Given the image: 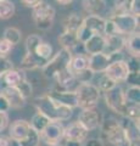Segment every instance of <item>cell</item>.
I'll use <instances>...</instances> for the list:
<instances>
[{"label":"cell","mask_w":140,"mask_h":146,"mask_svg":"<svg viewBox=\"0 0 140 146\" xmlns=\"http://www.w3.org/2000/svg\"><path fill=\"white\" fill-rule=\"evenodd\" d=\"M101 140L104 143H108L113 146H124L127 145V139H125V134L123 130L121 122L116 118L108 117L104 118L101 124Z\"/></svg>","instance_id":"cell-3"},{"label":"cell","mask_w":140,"mask_h":146,"mask_svg":"<svg viewBox=\"0 0 140 146\" xmlns=\"http://www.w3.org/2000/svg\"><path fill=\"white\" fill-rule=\"evenodd\" d=\"M104 96H105V102L107 105V107L110 108L112 112H115L122 117L124 116L127 102H125V100H124L123 89H122L119 85H116L113 89L104 93Z\"/></svg>","instance_id":"cell-9"},{"label":"cell","mask_w":140,"mask_h":146,"mask_svg":"<svg viewBox=\"0 0 140 146\" xmlns=\"http://www.w3.org/2000/svg\"><path fill=\"white\" fill-rule=\"evenodd\" d=\"M110 20L115 26L116 34L128 36L133 33H139V17L134 16L133 13L111 16Z\"/></svg>","instance_id":"cell-8"},{"label":"cell","mask_w":140,"mask_h":146,"mask_svg":"<svg viewBox=\"0 0 140 146\" xmlns=\"http://www.w3.org/2000/svg\"><path fill=\"white\" fill-rule=\"evenodd\" d=\"M5 42H7L9 44L13 46V45L20 44L21 39H22V33L19 28L16 27H7V28L4 31V38Z\"/></svg>","instance_id":"cell-29"},{"label":"cell","mask_w":140,"mask_h":146,"mask_svg":"<svg viewBox=\"0 0 140 146\" xmlns=\"http://www.w3.org/2000/svg\"><path fill=\"white\" fill-rule=\"evenodd\" d=\"M1 88H3V86H0V95H1Z\"/></svg>","instance_id":"cell-47"},{"label":"cell","mask_w":140,"mask_h":146,"mask_svg":"<svg viewBox=\"0 0 140 146\" xmlns=\"http://www.w3.org/2000/svg\"><path fill=\"white\" fill-rule=\"evenodd\" d=\"M45 146H49V145H45ZM56 146H61V145H56Z\"/></svg>","instance_id":"cell-48"},{"label":"cell","mask_w":140,"mask_h":146,"mask_svg":"<svg viewBox=\"0 0 140 146\" xmlns=\"http://www.w3.org/2000/svg\"><path fill=\"white\" fill-rule=\"evenodd\" d=\"M31 129L29 122L26 119H16L11 123V125L9 127V138L11 140L15 141H20L23 140L28 131Z\"/></svg>","instance_id":"cell-17"},{"label":"cell","mask_w":140,"mask_h":146,"mask_svg":"<svg viewBox=\"0 0 140 146\" xmlns=\"http://www.w3.org/2000/svg\"><path fill=\"white\" fill-rule=\"evenodd\" d=\"M84 146H105V143L99 139V138H92V139H87L84 141Z\"/></svg>","instance_id":"cell-40"},{"label":"cell","mask_w":140,"mask_h":146,"mask_svg":"<svg viewBox=\"0 0 140 146\" xmlns=\"http://www.w3.org/2000/svg\"><path fill=\"white\" fill-rule=\"evenodd\" d=\"M26 50L27 52L21 62L22 70L43 68L52 57V46L49 43L43 42L42 38L37 34L27 36Z\"/></svg>","instance_id":"cell-1"},{"label":"cell","mask_w":140,"mask_h":146,"mask_svg":"<svg viewBox=\"0 0 140 146\" xmlns=\"http://www.w3.org/2000/svg\"><path fill=\"white\" fill-rule=\"evenodd\" d=\"M20 146H39L40 145V134L31 128L27 136L20 141Z\"/></svg>","instance_id":"cell-31"},{"label":"cell","mask_w":140,"mask_h":146,"mask_svg":"<svg viewBox=\"0 0 140 146\" xmlns=\"http://www.w3.org/2000/svg\"><path fill=\"white\" fill-rule=\"evenodd\" d=\"M13 13H15V5L11 1H7V0L0 1V18L1 20H7L13 16Z\"/></svg>","instance_id":"cell-33"},{"label":"cell","mask_w":140,"mask_h":146,"mask_svg":"<svg viewBox=\"0 0 140 146\" xmlns=\"http://www.w3.org/2000/svg\"><path fill=\"white\" fill-rule=\"evenodd\" d=\"M56 1L58 4H61V5H68V4H71L73 0H56Z\"/></svg>","instance_id":"cell-45"},{"label":"cell","mask_w":140,"mask_h":146,"mask_svg":"<svg viewBox=\"0 0 140 146\" xmlns=\"http://www.w3.org/2000/svg\"><path fill=\"white\" fill-rule=\"evenodd\" d=\"M32 17L35 26L38 29L46 31L51 28L55 18V9L50 6L46 3H40L39 5L33 7L32 10Z\"/></svg>","instance_id":"cell-7"},{"label":"cell","mask_w":140,"mask_h":146,"mask_svg":"<svg viewBox=\"0 0 140 146\" xmlns=\"http://www.w3.org/2000/svg\"><path fill=\"white\" fill-rule=\"evenodd\" d=\"M102 119H104V116L95 107L82 110V112H80V115L78 117V122L88 131H92V130H95L98 128H100Z\"/></svg>","instance_id":"cell-11"},{"label":"cell","mask_w":140,"mask_h":146,"mask_svg":"<svg viewBox=\"0 0 140 146\" xmlns=\"http://www.w3.org/2000/svg\"><path fill=\"white\" fill-rule=\"evenodd\" d=\"M12 46L4 39L0 40V56H6V55L11 51Z\"/></svg>","instance_id":"cell-38"},{"label":"cell","mask_w":140,"mask_h":146,"mask_svg":"<svg viewBox=\"0 0 140 146\" xmlns=\"http://www.w3.org/2000/svg\"><path fill=\"white\" fill-rule=\"evenodd\" d=\"M23 3V5H26L27 7H35L37 5H39L40 3H43V0H21Z\"/></svg>","instance_id":"cell-42"},{"label":"cell","mask_w":140,"mask_h":146,"mask_svg":"<svg viewBox=\"0 0 140 146\" xmlns=\"http://www.w3.org/2000/svg\"><path fill=\"white\" fill-rule=\"evenodd\" d=\"M64 128L61 122H50L40 133V141L49 146L60 145L64 140Z\"/></svg>","instance_id":"cell-10"},{"label":"cell","mask_w":140,"mask_h":146,"mask_svg":"<svg viewBox=\"0 0 140 146\" xmlns=\"http://www.w3.org/2000/svg\"><path fill=\"white\" fill-rule=\"evenodd\" d=\"M1 95L9 102L10 108H22L26 106L27 100L23 99L17 88L13 86H3L1 88Z\"/></svg>","instance_id":"cell-16"},{"label":"cell","mask_w":140,"mask_h":146,"mask_svg":"<svg viewBox=\"0 0 140 146\" xmlns=\"http://www.w3.org/2000/svg\"><path fill=\"white\" fill-rule=\"evenodd\" d=\"M110 63H111L110 56H107V55L102 54V52L95 54V55H90L89 56L88 68L94 74H96V73H104Z\"/></svg>","instance_id":"cell-19"},{"label":"cell","mask_w":140,"mask_h":146,"mask_svg":"<svg viewBox=\"0 0 140 146\" xmlns=\"http://www.w3.org/2000/svg\"><path fill=\"white\" fill-rule=\"evenodd\" d=\"M48 95L57 101L62 106H66L68 108H76L78 107V102H77V96L74 91L71 90H56V89H51L49 93H46Z\"/></svg>","instance_id":"cell-14"},{"label":"cell","mask_w":140,"mask_h":146,"mask_svg":"<svg viewBox=\"0 0 140 146\" xmlns=\"http://www.w3.org/2000/svg\"><path fill=\"white\" fill-rule=\"evenodd\" d=\"M58 44L62 46V49L68 50L72 52V50L76 49L79 45V40L77 38V33L73 32H64L58 36Z\"/></svg>","instance_id":"cell-23"},{"label":"cell","mask_w":140,"mask_h":146,"mask_svg":"<svg viewBox=\"0 0 140 146\" xmlns=\"http://www.w3.org/2000/svg\"><path fill=\"white\" fill-rule=\"evenodd\" d=\"M104 73H105L108 78H111L113 80L116 84H118V83L125 82V79L128 77V73H129V68L127 66L125 60H118V61L111 62Z\"/></svg>","instance_id":"cell-12"},{"label":"cell","mask_w":140,"mask_h":146,"mask_svg":"<svg viewBox=\"0 0 140 146\" xmlns=\"http://www.w3.org/2000/svg\"><path fill=\"white\" fill-rule=\"evenodd\" d=\"M105 18L101 16H87L84 17L80 28L77 31V38L79 43L84 44L87 40L94 34L104 35L105 28Z\"/></svg>","instance_id":"cell-6"},{"label":"cell","mask_w":140,"mask_h":146,"mask_svg":"<svg viewBox=\"0 0 140 146\" xmlns=\"http://www.w3.org/2000/svg\"><path fill=\"white\" fill-rule=\"evenodd\" d=\"M10 141L11 139L9 136L0 135V146H10Z\"/></svg>","instance_id":"cell-43"},{"label":"cell","mask_w":140,"mask_h":146,"mask_svg":"<svg viewBox=\"0 0 140 146\" xmlns=\"http://www.w3.org/2000/svg\"><path fill=\"white\" fill-rule=\"evenodd\" d=\"M50 123V121H49L48 117H45L42 112H35L33 117L31 118V122H29V125L32 129H34L37 133H42V131L46 128V125Z\"/></svg>","instance_id":"cell-28"},{"label":"cell","mask_w":140,"mask_h":146,"mask_svg":"<svg viewBox=\"0 0 140 146\" xmlns=\"http://www.w3.org/2000/svg\"><path fill=\"white\" fill-rule=\"evenodd\" d=\"M9 125V115L7 112H0V133L4 131Z\"/></svg>","instance_id":"cell-39"},{"label":"cell","mask_w":140,"mask_h":146,"mask_svg":"<svg viewBox=\"0 0 140 146\" xmlns=\"http://www.w3.org/2000/svg\"><path fill=\"white\" fill-rule=\"evenodd\" d=\"M88 63H89V56L84 54H78L76 56H72L68 70L73 73H78L80 71H84L88 68Z\"/></svg>","instance_id":"cell-25"},{"label":"cell","mask_w":140,"mask_h":146,"mask_svg":"<svg viewBox=\"0 0 140 146\" xmlns=\"http://www.w3.org/2000/svg\"><path fill=\"white\" fill-rule=\"evenodd\" d=\"M89 131L77 121L64 128V140L65 141H77L83 144L88 139Z\"/></svg>","instance_id":"cell-13"},{"label":"cell","mask_w":140,"mask_h":146,"mask_svg":"<svg viewBox=\"0 0 140 146\" xmlns=\"http://www.w3.org/2000/svg\"><path fill=\"white\" fill-rule=\"evenodd\" d=\"M82 5L88 16H99L105 10L106 1L105 0H82Z\"/></svg>","instance_id":"cell-21"},{"label":"cell","mask_w":140,"mask_h":146,"mask_svg":"<svg viewBox=\"0 0 140 146\" xmlns=\"http://www.w3.org/2000/svg\"><path fill=\"white\" fill-rule=\"evenodd\" d=\"M78 107L82 110L93 108L95 107L99 100L101 98V91L98 89V86L93 83H83L79 84L74 90Z\"/></svg>","instance_id":"cell-4"},{"label":"cell","mask_w":140,"mask_h":146,"mask_svg":"<svg viewBox=\"0 0 140 146\" xmlns=\"http://www.w3.org/2000/svg\"><path fill=\"white\" fill-rule=\"evenodd\" d=\"M121 124H122V127H123L128 146H139V141H140L139 119L130 121V119H128V118H124V121L121 122Z\"/></svg>","instance_id":"cell-15"},{"label":"cell","mask_w":140,"mask_h":146,"mask_svg":"<svg viewBox=\"0 0 140 146\" xmlns=\"http://www.w3.org/2000/svg\"><path fill=\"white\" fill-rule=\"evenodd\" d=\"M9 110H10L9 102L6 101L3 95H0V112H7Z\"/></svg>","instance_id":"cell-41"},{"label":"cell","mask_w":140,"mask_h":146,"mask_svg":"<svg viewBox=\"0 0 140 146\" xmlns=\"http://www.w3.org/2000/svg\"><path fill=\"white\" fill-rule=\"evenodd\" d=\"M34 106L38 112H42L50 122H65L68 121L73 115V110L62 106L55 101L50 95L44 94L34 99Z\"/></svg>","instance_id":"cell-2"},{"label":"cell","mask_w":140,"mask_h":146,"mask_svg":"<svg viewBox=\"0 0 140 146\" xmlns=\"http://www.w3.org/2000/svg\"><path fill=\"white\" fill-rule=\"evenodd\" d=\"M84 17L79 13H70L67 16L62 25H64V29L65 32H73V33H77V31L80 28V26L83 23Z\"/></svg>","instance_id":"cell-24"},{"label":"cell","mask_w":140,"mask_h":146,"mask_svg":"<svg viewBox=\"0 0 140 146\" xmlns=\"http://www.w3.org/2000/svg\"><path fill=\"white\" fill-rule=\"evenodd\" d=\"M0 1H4V0H0Z\"/></svg>","instance_id":"cell-49"},{"label":"cell","mask_w":140,"mask_h":146,"mask_svg":"<svg viewBox=\"0 0 140 146\" xmlns=\"http://www.w3.org/2000/svg\"><path fill=\"white\" fill-rule=\"evenodd\" d=\"M83 144L80 143H77V141H66V145L65 146H82Z\"/></svg>","instance_id":"cell-44"},{"label":"cell","mask_w":140,"mask_h":146,"mask_svg":"<svg viewBox=\"0 0 140 146\" xmlns=\"http://www.w3.org/2000/svg\"><path fill=\"white\" fill-rule=\"evenodd\" d=\"M135 0H115L113 1V12L112 16L118 15H128L133 12Z\"/></svg>","instance_id":"cell-27"},{"label":"cell","mask_w":140,"mask_h":146,"mask_svg":"<svg viewBox=\"0 0 140 146\" xmlns=\"http://www.w3.org/2000/svg\"><path fill=\"white\" fill-rule=\"evenodd\" d=\"M125 36L121 35V34H111V35H106L105 36V48H104V52L110 56L116 52H121L122 49L125 45Z\"/></svg>","instance_id":"cell-18"},{"label":"cell","mask_w":140,"mask_h":146,"mask_svg":"<svg viewBox=\"0 0 140 146\" xmlns=\"http://www.w3.org/2000/svg\"><path fill=\"white\" fill-rule=\"evenodd\" d=\"M84 49L89 56L95 54H101L104 52V48H105V36L100 34H94L85 42Z\"/></svg>","instance_id":"cell-20"},{"label":"cell","mask_w":140,"mask_h":146,"mask_svg":"<svg viewBox=\"0 0 140 146\" xmlns=\"http://www.w3.org/2000/svg\"><path fill=\"white\" fill-rule=\"evenodd\" d=\"M72 56L73 55L68 50H65V49L58 50L50 60L48 61L46 65L42 68L44 77H46V78H55L60 72L68 68Z\"/></svg>","instance_id":"cell-5"},{"label":"cell","mask_w":140,"mask_h":146,"mask_svg":"<svg viewBox=\"0 0 140 146\" xmlns=\"http://www.w3.org/2000/svg\"><path fill=\"white\" fill-rule=\"evenodd\" d=\"M10 146H20V144H19V141L11 140V141H10Z\"/></svg>","instance_id":"cell-46"},{"label":"cell","mask_w":140,"mask_h":146,"mask_svg":"<svg viewBox=\"0 0 140 146\" xmlns=\"http://www.w3.org/2000/svg\"><path fill=\"white\" fill-rule=\"evenodd\" d=\"M125 82L129 84V86H139V71L129 72Z\"/></svg>","instance_id":"cell-37"},{"label":"cell","mask_w":140,"mask_h":146,"mask_svg":"<svg viewBox=\"0 0 140 146\" xmlns=\"http://www.w3.org/2000/svg\"><path fill=\"white\" fill-rule=\"evenodd\" d=\"M123 94L127 105L140 104V86H128L125 90H123Z\"/></svg>","instance_id":"cell-30"},{"label":"cell","mask_w":140,"mask_h":146,"mask_svg":"<svg viewBox=\"0 0 140 146\" xmlns=\"http://www.w3.org/2000/svg\"><path fill=\"white\" fill-rule=\"evenodd\" d=\"M139 115H140L139 105H127L123 117L128 118L130 121H135V119H139Z\"/></svg>","instance_id":"cell-35"},{"label":"cell","mask_w":140,"mask_h":146,"mask_svg":"<svg viewBox=\"0 0 140 146\" xmlns=\"http://www.w3.org/2000/svg\"><path fill=\"white\" fill-rule=\"evenodd\" d=\"M127 48V52L129 54L130 57L139 58L140 56V34L139 33H133L127 36L125 39V45Z\"/></svg>","instance_id":"cell-22"},{"label":"cell","mask_w":140,"mask_h":146,"mask_svg":"<svg viewBox=\"0 0 140 146\" xmlns=\"http://www.w3.org/2000/svg\"><path fill=\"white\" fill-rule=\"evenodd\" d=\"M11 68H13L12 62L9 60L6 56H0V79H1L3 76L9 70H11Z\"/></svg>","instance_id":"cell-36"},{"label":"cell","mask_w":140,"mask_h":146,"mask_svg":"<svg viewBox=\"0 0 140 146\" xmlns=\"http://www.w3.org/2000/svg\"><path fill=\"white\" fill-rule=\"evenodd\" d=\"M3 79H4V83H5V86H13V88H16L22 80L26 79V76L23 74L22 71L11 68V70H9L3 76Z\"/></svg>","instance_id":"cell-26"},{"label":"cell","mask_w":140,"mask_h":146,"mask_svg":"<svg viewBox=\"0 0 140 146\" xmlns=\"http://www.w3.org/2000/svg\"><path fill=\"white\" fill-rule=\"evenodd\" d=\"M17 89H19V91L21 93V95L23 96L25 100H28L31 98V95H32V84L29 83L27 79H23L21 82V83L16 86Z\"/></svg>","instance_id":"cell-34"},{"label":"cell","mask_w":140,"mask_h":146,"mask_svg":"<svg viewBox=\"0 0 140 146\" xmlns=\"http://www.w3.org/2000/svg\"><path fill=\"white\" fill-rule=\"evenodd\" d=\"M95 85L98 86V89L100 90L101 93H106V91L113 89L115 86L118 84H116L111 78H108L105 73H101V76L99 77V79H98V84H95Z\"/></svg>","instance_id":"cell-32"}]
</instances>
